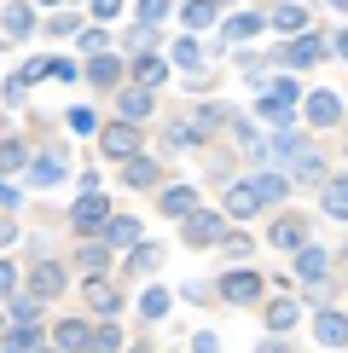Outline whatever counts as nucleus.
<instances>
[{"label": "nucleus", "instance_id": "nucleus-1", "mask_svg": "<svg viewBox=\"0 0 348 353\" xmlns=\"http://www.w3.org/2000/svg\"><path fill=\"white\" fill-rule=\"evenodd\" d=\"M105 220H110L105 191H81V197H76V209H70V226H76L81 238H93V232H105Z\"/></svg>", "mask_w": 348, "mask_h": 353}, {"label": "nucleus", "instance_id": "nucleus-2", "mask_svg": "<svg viewBox=\"0 0 348 353\" xmlns=\"http://www.w3.org/2000/svg\"><path fill=\"white\" fill-rule=\"evenodd\" d=\"M99 151H105V157H116V163L139 157V128H134V122H110L105 134H99Z\"/></svg>", "mask_w": 348, "mask_h": 353}, {"label": "nucleus", "instance_id": "nucleus-3", "mask_svg": "<svg viewBox=\"0 0 348 353\" xmlns=\"http://www.w3.org/2000/svg\"><path fill=\"white\" fill-rule=\"evenodd\" d=\"M221 238H226V220L221 214H203V209L186 214V243H192V249H209V243H221Z\"/></svg>", "mask_w": 348, "mask_h": 353}, {"label": "nucleus", "instance_id": "nucleus-4", "mask_svg": "<svg viewBox=\"0 0 348 353\" xmlns=\"http://www.w3.org/2000/svg\"><path fill=\"white\" fill-rule=\"evenodd\" d=\"M23 174H29V185L52 191L58 180H64V151H41V157H29V163H23Z\"/></svg>", "mask_w": 348, "mask_h": 353}, {"label": "nucleus", "instance_id": "nucleus-5", "mask_svg": "<svg viewBox=\"0 0 348 353\" xmlns=\"http://www.w3.org/2000/svg\"><path fill=\"white\" fill-rule=\"evenodd\" d=\"M52 296H64V267L58 261H41L29 272V301H52Z\"/></svg>", "mask_w": 348, "mask_h": 353}, {"label": "nucleus", "instance_id": "nucleus-6", "mask_svg": "<svg viewBox=\"0 0 348 353\" xmlns=\"http://www.w3.org/2000/svg\"><path fill=\"white\" fill-rule=\"evenodd\" d=\"M296 93H302V87H296V81L284 76V81L273 87L267 99H261V116H267V122H279V128H284V122H290V110H296Z\"/></svg>", "mask_w": 348, "mask_h": 353}, {"label": "nucleus", "instance_id": "nucleus-7", "mask_svg": "<svg viewBox=\"0 0 348 353\" xmlns=\"http://www.w3.org/2000/svg\"><path fill=\"white\" fill-rule=\"evenodd\" d=\"M308 220H302V214H279V220H273V232H267V243L273 249H302V243H308Z\"/></svg>", "mask_w": 348, "mask_h": 353}, {"label": "nucleus", "instance_id": "nucleus-8", "mask_svg": "<svg viewBox=\"0 0 348 353\" xmlns=\"http://www.w3.org/2000/svg\"><path fill=\"white\" fill-rule=\"evenodd\" d=\"M221 296L238 301V307L255 301V296H261V272H226V278H221Z\"/></svg>", "mask_w": 348, "mask_h": 353}, {"label": "nucleus", "instance_id": "nucleus-9", "mask_svg": "<svg viewBox=\"0 0 348 353\" xmlns=\"http://www.w3.org/2000/svg\"><path fill=\"white\" fill-rule=\"evenodd\" d=\"M81 296H87V307H93V313H116V307H122V296H116L110 278H87Z\"/></svg>", "mask_w": 348, "mask_h": 353}, {"label": "nucleus", "instance_id": "nucleus-10", "mask_svg": "<svg viewBox=\"0 0 348 353\" xmlns=\"http://www.w3.org/2000/svg\"><path fill=\"white\" fill-rule=\"evenodd\" d=\"M308 122H313V128H337V122H342V99H337V93H313V99H308Z\"/></svg>", "mask_w": 348, "mask_h": 353}, {"label": "nucleus", "instance_id": "nucleus-11", "mask_svg": "<svg viewBox=\"0 0 348 353\" xmlns=\"http://www.w3.org/2000/svg\"><path fill=\"white\" fill-rule=\"evenodd\" d=\"M325 267H331V255H325L319 243H302V249H296V278L319 284V278H325Z\"/></svg>", "mask_w": 348, "mask_h": 353}, {"label": "nucleus", "instance_id": "nucleus-12", "mask_svg": "<svg viewBox=\"0 0 348 353\" xmlns=\"http://www.w3.org/2000/svg\"><path fill=\"white\" fill-rule=\"evenodd\" d=\"M163 174H157V163L151 157H128V168H122V185H134V191H151Z\"/></svg>", "mask_w": 348, "mask_h": 353}, {"label": "nucleus", "instance_id": "nucleus-13", "mask_svg": "<svg viewBox=\"0 0 348 353\" xmlns=\"http://www.w3.org/2000/svg\"><path fill=\"white\" fill-rule=\"evenodd\" d=\"M255 209H261V197H255V185H250V180L226 185V214H232V220H244V214H255Z\"/></svg>", "mask_w": 348, "mask_h": 353}, {"label": "nucleus", "instance_id": "nucleus-14", "mask_svg": "<svg viewBox=\"0 0 348 353\" xmlns=\"http://www.w3.org/2000/svg\"><path fill=\"white\" fill-rule=\"evenodd\" d=\"M0 29H6V35H12V41H23V35H29V29H35V12H29V6H23V0H12V6H6V12H0Z\"/></svg>", "mask_w": 348, "mask_h": 353}, {"label": "nucleus", "instance_id": "nucleus-15", "mask_svg": "<svg viewBox=\"0 0 348 353\" xmlns=\"http://www.w3.org/2000/svg\"><path fill=\"white\" fill-rule=\"evenodd\" d=\"M313 58H325V41H319V35H302V41H290V47H284V64L290 70L313 64Z\"/></svg>", "mask_w": 348, "mask_h": 353}, {"label": "nucleus", "instance_id": "nucleus-16", "mask_svg": "<svg viewBox=\"0 0 348 353\" xmlns=\"http://www.w3.org/2000/svg\"><path fill=\"white\" fill-rule=\"evenodd\" d=\"M116 76H122V64H116L110 52H93V58H87V81H93V87H116Z\"/></svg>", "mask_w": 348, "mask_h": 353}, {"label": "nucleus", "instance_id": "nucleus-17", "mask_svg": "<svg viewBox=\"0 0 348 353\" xmlns=\"http://www.w3.org/2000/svg\"><path fill=\"white\" fill-rule=\"evenodd\" d=\"M250 185H255L261 203H284L290 197V174H261V180H250Z\"/></svg>", "mask_w": 348, "mask_h": 353}, {"label": "nucleus", "instance_id": "nucleus-18", "mask_svg": "<svg viewBox=\"0 0 348 353\" xmlns=\"http://www.w3.org/2000/svg\"><path fill=\"white\" fill-rule=\"evenodd\" d=\"M313 336H319V347H342V342H348V330H342V313H319Z\"/></svg>", "mask_w": 348, "mask_h": 353}, {"label": "nucleus", "instance_id": "nucleus-19", "mask_svg": "<svg viewBox=\"0 0 348 353\" xmlns=\"http://www.w3.org/2000/svg\"><path fill=\"white\" fill-rule=\"evenodd\" d=\"M87 336H93V330H87L81 319H64V325H58V353H81Z\"/></svg>", "mask_w": 348, "mask_h": 353}, {"label": "nucleus", "instance_id": "nucleus-20", "mask_svg": "<svg viewBox=\"0 0 348 353\" xmlns=\"http://www.w3.org/2000/svg\"><path fill=\"white\" fill-rule=\"evenodd\" d=\"M145 116H151V93L145 87H128L122 93V122H145Z\"/></svg>", "mask_w": 348, "mask_h": 353}, {"label": "nucleus", "instance_id": "nucleus-21", "mask_svg": "<svg viewBox=\"0 0 348 353\" xmlns=\"http://www.w3.org/2000/svg\"><path fill=\"white\" fill-rule=\"evenodd\" d=\"M290 325H296V301H290V296H279V301H267V330H290Z\"/></svg>", "mask_w": 348, "mask_h": 353}, {"label": "nucleus", "instance_id": "nucleus-22", "mask_svg": "<svg viewBox=\"0 0 348 353\" xmlns=\"http://www.w3.org/2000/svg\"><path fill=\"white\" fill-rule=\"evenodd\" d=\"M35 347H41V330L35 325H12V336H6L0 353H35Z\"/></svg>", "mask_w": 348, "mask_h": 353}, {"label": "nucleus", "instance_id": "nucleus-23", "mask_svg": "<svg viewBox=\"0 0 348 353\" xmlns=\"http://www.w3.org/2000/svg\"><path fill=\"white\" fill-rule=\"evenodd\" d=\"M192 209H197V191H192V185L163 191V214H192Z\"/></svg>", "mask_w": 348, "mask_h": 353}, {"label": "nucleus", "instance_id": "nucleus-24", "mask_svg": "<svg viewBox=\"0 0 348 353\" xmlns=\"http://www.w3.org/2000/svg\"><path fill=\"white\" fill-rule=\"evenodd\" d=\"M76 261H81V272H93V278H99V272H105V261H110V249H105V243H99V238H87Z\"/></svg>", "mask_w": 348, "mask_h": 353}, {"label": "nucleus", "instance_id": "nucleus-25", "mask_svg": "<svg viewBox=\"0 0 348 353\" xmlns=\"http://www.w3.org/2000/svg\"><path fill=\"white\" fill-rule=\"evenodd\" d=\"M29 163V151H23V139H0V174H18Z\"/></svg>", "mask_w": 348, "mask_h": 353}, {"label": "nucleus", "instance_id": "nucleus-26", "mask_svg": "<svg viewBox=\"0 0 348 353\" xmlns=\"http://www.w3.org/2000/svg\"><path fill=\"white\" fill-rule=\"evenodd\" d=\"M250 35H261V18H255V12H238V18H226V41H250Z\"/></svg>", "mask_w": 348, "mask_h": 353}, {"label": "nucleus", "instance_id": "nucleus-27", "mask_svg": "<svg viewBox=\"0 0 348 353\" xmlns=\"http://www.w3.org/2000/svg\"><path fill=\"white\" fill-rule=\"evenodd\" d=\"M325 214H331V220L348 214V185H342V180H325Z\"/></svg>", "mask_w": 348, "mask_h": 353}, {"label": "nucleus", "instance_id": "nucleus-28", "mask_svg": "<svg viewBox=\"0 0 348 353\" xmlns=\"http://www.w3.org/2000/svg\"><path fill=\"white\" fill-rule=\"evenodd\" d=\"M105 232H110L116 243H134V238H139V220H128V214H110V220H105Z\"/></svg>", "mask_w": 348, "mask_h": 353}, {"label": "nucleus", "instance_id": "nucleus-29", "mask_svg": "<svg viewBox=\"0 0 348 353\" xmlns=\"http://www.w3.org/2000/svg\"><path fill=\"white\" fill-rule=\"evenodd\" d=\"M157 261H163V249H157V243H145V249H134V255H128V272H151Z\"/></svg>", "mask_w": 348, "mask_h": 353}, {"label": "nucleus", "instance_id": "nucleus-30", "mask_svg": "<svg viewBox=\"0 0 348 353\" xmlns=\"http://www.w3.org/2000/svg\"><path fill=\"white\" fill-rule=\"evenodd\" d=\"M139 313H145V319H163V313H168V290H145V296H139Z\"/></svg>", "mask_w": 348, "mask_h": 353}, {"label": "nucleus", "instance_id": "nucleus-31", "mask_svg": "<svg viewBox=\"0 0 348 353\" xmlns=\"http://www.w3.org/2000/svg\"><path fill=\"white\" fill-rule=\"evenodd\" d=\"M134 76H139V87H157V81H163V64H157V58H134Z\"/></svg>", "mask_w": 348, "mask_h": 353}, {"label": "nucleus", "instance_id": "nucleus-32", "mask_svg": "<svg viewBox=\"0 0 348 353\" xmlns=\"http://www.w3.org/2000/svg\"><path fill=\"white\" fill-rule=\"evenodd\" d=\"M215 18V0H192V6H186V29H203Z\"/></svg>", "mask_w": 348, "mask_h": 353}, {"label": "nucleus", "instance_id": "nucleus-33", "mask_svg": "<svg viewBox=\"0 0 348 353\" xmlns=\"http://www.w3.org/2000/svg\"><path fill=\"white\" fill-rule=\"evenodd\" d=\"M64 122L76 128V134H99V122H93V110H87V105H76V110L64 116Z\"/></svg>", "mask_w": 348, "mask_h": 353}, {"label": "nucleus", "instance_id": "nucleus-34", "mask_svg": "<svg viewBox=\"0 0 348 353\" xmlns=\"http://www.w3.org/2000/svg\"><path fill=\"white\" fill-rule=\"evenodd\" d=\"M273 23H279V29H302V23H308V12H302V6H279V12H273Z\"/></svg>", "mask_w": 348, "mask_h": 353}, {"label": "nucleus", "instance_id": "nucleus-35", "mask_svg": "<svg viewBox=\"0 0 348 353\" xmlns=\"http://www.w3.org/2000/svg\"><path fill=\"white\" fill-rule=\"evenodd\" d=\"M35 313H41V301H12V325H35Z\"/></svg>", "mask_w": 348, "mask_h": 353}, {"label": "nucleus", "instance_id": "nucleus-36", "mask_svg": "<svg viewBox=\"0 0 348 353\" xmlns=\"http://www.w3.org/2000/svg\"><path fill=\"white\" fill-rule=\"evenodd\" d=\"M12 290H18V267H12V261H6V255H0V301H6V296H12Z\"/></svg>", "mask_w": 348, "mask_h": 353}, {"label": "nucleus", "instance_id": "nucleus-37", "mask_svg": "<svg viewBox=\"0 0 348 353\" xmlns=\"http://www.w3.org/2000/svg\"><path fill=\"white\" fill-rule=\"evenodd\" d=\"M81 47H87V58H93V52H105V47H110V35H105V29H87Z\"/></svg>", "mask_w": 348, "mask_h": 353}, {"label": "nucleus", "instance_id": "nucleus-38", "mask_svg": "<svg viewBox=\"0 0 348 353\" xmlns=\"http://www.w3.org/2000/svg\"><path fill=\"white\" fill-rule=\"evenodd\" d=\"M174 64H180V70L197 64V47H192V41H174Z\"/></svg>", "mask_w": 348, "mask_h": 353}, {"label": "nucleus", "instance_id": "nucleus-39", "mask_svg": "<svg viewBox=\"0 0 348 353\" xmlns=\"http://www.w3.org/2000/svg\"><path fill=\"white\" fill-rule=\"evenodd\" d=\"M168 12V0H139V23H157Z\"/></svg>", "mask_w": 348, "mask_h": 353}, {"label": "nucleus", "instance_id": "nucleus-40", "mask_svg": "<svg viewBox=\"0 0 348 353\" xmlns=\"http://www.w3.org/2000/svg\"><path fill=\"white\" fill-rule=\"evenodd\" d=\"M192 353H221V336H209V330L192 336Z\"/></svg>", "mask_w": 348, "mask_h": 353}, {"label": "nucleus", "instance_id": "nucleus-41", "mask_svg": "<svg viewBox=\"0 0 348 353\" xmlns=\"http://www.w3.org/2000/svg\"><path fill=\"white\" fill-rule=\"evenodd\" d=\"M12 238H18V226H12V220H0V249H6Z\"/></svg>", "mask_w": 348, "mask_h": 353}, {"label": "nucleus", "instance_id": "nucleus-42", "mask_svg": "<svg viewBox=\"0 0 348 353\" xmlns=\"http://www.w3.org/2000/svg\"><path fill=\"white\" fill-rule=\"evenodd\" d=\"M12 203H18V191H12V185H0V209H12Z\"/></svg>", "mask_w": 348, "mask_h": 353}, {"label": "nucleus", "instance_id": "nucleus-43", "mask_svg": "<svg viewBox=\"0 0 348 353\" xmlns=\"http://www.w3.org/2000/svg\"><path fill=\"white\" fill-rule=\"evenodd\" d=\"M255 353H290V347H284V342H261Z\"/></svg>", "mask_w": 348, "mask_h": 353}, {"label": "nucleus", "instance_id": "nucleus-44", "mask_svg": "<svg viewBox=\"0 0 348 353\" xmlns=\"http://www.w3.org/2000/svg\"><path fill=\"white\" fill-rule=\"evenodd\" d=\"M128 353H151V347H128Z\"/></svg>", "mask_w": 348, "mask_h": 353}, {"label": "nucleus", "instance_id": "nucleus-45", "mask_svg": "<svg viewBox=\"0 0 348 353\" xmlns=\"http://www.w3.org/2000/svg\"><path fill=\"white\" fill-rule=\"evenodd\" d=\"M6 325H12V319H0V330H6Z\"/></svg>", "mask_w": 348, "mask_h": 353}, {"label": "nucleus", "instance_id": "nucleus-46", "mask_svg": "<svg viewBox=\"0 0 348 353\" xmlns=\"http://www.w3.org/2000/svg\"><path fill=\"white\" fill-rule=\"evenodd\" d=\"M41 6H58V0H41Z\"/></svg>", "mask_w": 348, "mask_h": 353}, {"label": "nucleus", "instance_id": "nucleus-47", "mask_svg": "<svg viewBox=\"0 0 348 353\" xmlns=\"http://www.w3.org/2000/svg\"><path fill=\"white\" fill-rule=\"evenodd\" d=\"M331 6H342V0H331Z\"/></svg>", "mask_w": 348, "mask_h": 353}, {"label": "nucleus", "instance_id": "nucleus-48", "mask_svg": "<svg viewBox=\"0 0 348 353\" xmlns=\"http://www.w3.org/2000/svg\"><path fill=\"white\" fill-rule=\"evenodd\" d=\"M35 353H47V347H35Z\"/></svg>", "mask_w": 348, "mask_h": 353}]
</instances>
